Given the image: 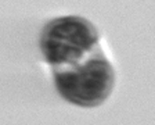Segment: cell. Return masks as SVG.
Segmentation results:
<instances>
[{"mask_svg":"<svg viewBox=\"0 0 155 125\" xmlns=\"http://www.w3.org/2000/svg\"><path fill=\"white\" fill-rule=\"evenodd\" d=\"M43 36L74 45L83 51L91 50L97 42V32L91 24L79 17H64L48 23Z\"/></svg>","mask_w":155,"mask_h":125,"instance_id":"7a4b0ae2","label":"cell"},{"mask_svg":"<svg viewBox=\"0 0 155 125\" xmlns=\"http://www.w3.org/2000/svg\"><path fill=\"white\" fill-rule=\"evenodd\" d=\"M42 50L48 63L55 65H76L78 61L84 54V51L76 46L55 39L45 38V36L42 39Z\"/></svg>","mask_w":155,"mask_h":125,"instance_id":"3957f363","label":"cell"},{"mask_svg":"<svg viewBox=\"0 0 155 125\" xmlns=\"http://www.w3.org/2000/svg\"><path fill=\"white\" fill-rule=\"evenodd\" d=\"M58 92L81 106H96L112 89L114 72L103 56H93L83 65L61 68L54 74Z\"/></svg>","mask_w":155,"mask_h":125,"instance_id":"6da1fadb","label":"cell"}]
</instances>
